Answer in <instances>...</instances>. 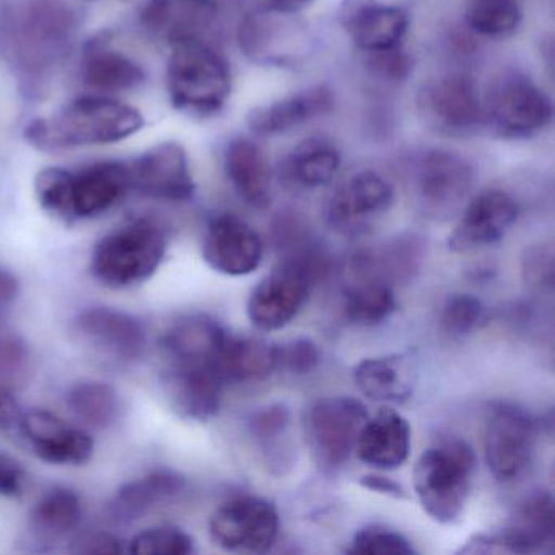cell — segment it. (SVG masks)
Instances as JSON below:
<instances>
[{"instance_id": "cell-37", "label": "cell", "mask_w": 555, "mask_h": 555, "mask_svg": "<svg viewBox=\"0 0 555 555\" xmlns=\"http://www.w3.org/2000/svg\"><path fill=\"white\" fill-rule=\"evenodd\" d=\"M518 0H470L466 22L470 30L482 37L503 38L521 24Z\"/></svg>"}, {"instance_id": "cell-22", "label": "cell", "mask_w": 555, "mask_h": 555, "mask_svg": "<svg viewBox=\"0 0 555 555\" xmlns=\"http://www.w3.org/2000/svg\"><path fill=\"white\" fill-rule=\"evenodd\" d=\"M223 386L225 379L217 366L168 363L164 373L165 395L171 408L190 421L207 422L219 414Z\"/></svg>"}, {"instance_id": "cell-4", "label": "cell", "mask_w": 555, "mask_h": 555, "mask_svg": "<svg viewBox=\"0 0 555 555\" xmlns=\"http://www.w3.org/2000/svg\"><path fill=\"white\" fill-rule=\"evenodd\" d=\"M167 253V236L149 220H135L96 243L92 253L93 278L109 288H126L149 281Z\"/></svg>"}, {"instance_id": "cell-20", "label": "cell", "mask_w": 555, "mask_h": 555, "mask_svg": "<svg viewBox=\"0 0 555 555\" xmlns=\"http://www.w3.org/2000/svg\"><path fill=\"white\" fill-rule=\"evenodd\" d=\"M18 427L35 454L47 463L83 464L92 457V437L83 428L73 427L47 409H34L22 414Z\"/></svg>"}, {"instance_id": "cell-51", "label": "cell", "mask_w": 555, "mask_h": 555, "mask_svg": "<svg viewBox=\"0 0 555 555\" xmlns=\"http://www.w3.org/2000/svg\"><path fill=\"white\" fill-rule=\"evenodd\" d=\"M21 285L14 272L0 266V307L12 304L17 298Z\"/></svg>"}, {"instance_id": "cell-25", "label": "cell", "mask_w": 555, "mask_h": 555, "mask_svg": "<svg viewBox=\"0 0 555 555\" xmlns=\"http://www.w3.org/2000/svg\"><path fill=\"white\" fill-rule=\"evenodd\" d=\"M147 79L144 66L131 54L108 43H92L80 61V80L99 95L118 96L134 92Z\"/></svg>"}, {"instance_id": "cell-19", "label": "cell", "mask_w": 555, "mask_h": 555, "mask_svg": "<svg viewBox=\"0 0 555 555\" xmlns=\"http://www.w3.org/2000/svg\"><path fill=\"white\" fill-rule=\"evenodd\" d=\"M339 21L356 47L370 54L399 48L409 28L402 9L379 0H344Z\"/></svg>"}, {"instance_id": "cell-45", "label": "cell", "mask_w": 555, "mask_h": 555, "mask_svg": "<svg viewBox=\"0 0 555 555\" xmlns=\"http://www.w3.org/2000/svg\"><path fill=\"white\" fill-rule=\"evenodd\" d=\"M320 362V347L307 337H298L284 347H279V366H284L294 375H308L317 370Z\"/></svg>"}, {"instance_id": "cell-32", "label": "cell", "mask_w": 555, "mask_h": 555, "mask_svg": "<svg viewBox=\"0 0 555 555\" xmlns=\"http://www.w3.org/2000/svg\"><path fill=\"white\" fill-rule=\"evenodd\" d=\"M184 486L186 482L180 474L155 470L122 486L109 503V513L116 521H134L160 503L180 495Z\"/></svg>"}, {"instance_id": "cell-15", "label": "cell", "mask_w": 555, "mask_h": 555, "mask_svg": "<svg viewBox=\"0 0 555 555\" xmlns=\"http://www.w3.org/2000/svg\"><path fill=\"white\" fill-rule=\"evenodd\" d=\"M264 246L253 227L223 214L210 220L204 235V261L223 275L243 278L261 266Z\"/></svg>"}, {"instance_id": "cell-10", "label": "cell", "mask_w": 555, "mask_h": 555, "mask_svg": "<svg viewBox=\"0 0 555 555\" xmlns=\"http://www.w3.org/2000/svg\"><path fill=\"white\" fill-rule=\"evenodd\" d=\"M535 424L521 409L500 404L490 412L483 434V453L493 476L503 482L518 479L532 461Z\"/></svg>"}, {"instance_id": "cell-3", "label": "cell", "mask_w": 555, "mask_h": 555, "mask_svg": "<svg viewBox=\"0 0 555 555\" xmlns=\"http://www.w3.org/2000/svg\"><path fill=\"white\" fill-rule=\"evenodd\" d=\"M476 454L463 440L444 441L422 453L414 467V490L430 518L451 525L469 499Z\"/></svg>"}, {"instance_id": "cell-27", "label": "cell", "mask_w": 555, "mask_h": 555, "mask_svg": "<svg viewBox=\"0 0 555 555\" xmlns=\"http://www.w3.org/2000/svg\"><path fill=\"white\" fill-rule=\"evenodd\" d=\"M411 425L401 414L382 409L363 425L353 453L376 469H398L411 453Z\"/></svg>"}, {"instance_id": "cell-44", "label": "cell", "mask_w": 555, "mask_h": 555, "mask_svg": "<svg viewBox=\"0 0 555 555\" xmlns=\"http://www.w3.org/2000/svg\"><path fill=\"white\" fill-rule=\"evenodd\" d=\"M522 279L529 287L552 291L554 285V249L551 245H535L522 256Z\"/></svg>"}, {"instance_id": "cell-40", "label": "cell", "mask_w": 555, "mask_h": 555, "mask_svg": "<svg viewBox=\"0 0 555 555\" xmlns=\"http://www.w3.org/2000/svg\"><path fill=\"white\" fill-rule=\"evenodd\" d=\"M31 353L21 337L0 336V388L17 392L30 378Z\"/></svg>"}, {"instance_id": "cell-18", "label": "cell", "mask_w": 555, "mask_h": 555, "mask_svg": "<svg viewBox=\"0 0 555 555\" xmlns=\"http://www.w3.org/2000/svg\"><path fill=\"white\" fill-rule=\"evenodd\" d=\"M518 219V206L505 191H483L474 197L448 236L453 253H469L500 242Z\"/></svg>"}, {"instance_id": "cell-35", "label": "cell", "mask_w": 555, "mask_h": 555, "mask_svg": "<svg viewBox=\"0 0 555 555\" xmlns=\"http://www.w3.org/2000/svg\"><path fill=\"white\" fill-rule=\"evenodd\" d=\"M82 519V502L74 490L56 487L41 496L31 512V526L47 539H60L73 532Z\"/></svg>"}, {"instance_id": "cell-38", "label": "cell", "mask_w": 555, "mask_h": 555, "mask_svg": "<svg viewBox=\"0 0 555 555\" xmlns=\"http://www.w3.org/2000/svg\"><path fill=\"white\" fill-rule=\"evenodd\" d=\"M35 194L44 212L64 222H74L73 170L47 167L35 178Z\"/></svg>"}, {"instance_id": "cell-42", "label": "cell", "mask_w": 555, "mask_h": 555, "mask_svg": "<svg viewBox=\"0 0 555 555\" xmlns=\"http://www.w3.org/2000/svg\"><path fill=\"white\" fill-rule=\"evenodd\" d=\"M483 305L470 294H454L444 301L441 327L450 336L461 337L473 333L483 318Z\"/></svg>"}, {"instance_id": "cell-2", "label": "cell", "mask_w": 555, "mask_h": 555, "mask_svg": "<svg viewBox=\"0 0 555 555\" xmlns=\"http://www.w3.org/2000/svg\"><path fill=\"white\" fill-rule=\"evenodd\" d=\"M165 83L175 108L209 118L225 108L232 74L227 61L206 41H183L170 48Z\"/></svg>"}, {"instance_id": "cell-41", "label": "cell", "mask_w": 555, "mask_h": 555, "mask_svg": "<svg viewBox=\"0 0 555 555\" xmlns=\"http://www.w3.org/2000/svg\"><path fill=\"white\" fill-rule=\"evenodd\" d=\"M347 552L366 555H412L415 554V548L401 532L383 526H369L357 532Z\"/></svg>"}, {"instance_id": "cell-47", "label": "cell", "mask_w": 555, "mask_h": 555, "mask_svg": "<svg viewBox=\"0 0 555 555\" xmlns=\"http://www.w3.org/2000/svg\"><path fill=\"white\" fill-rule=\"evenodd\" d=\"M372 56L373 70L383 79L402 80L411 73V60L408 54L399 51V48L372 54Z\"/></svg>"}, {"instance_id": "cell-7", "label": "cell", "mask_w": 555, "mask_h": 555, "mask_svg": "<svg viewBox=\"0 0 555 555\" xmlns=\"http://www.w3.org/2000/svg\"><path fill=\"white\" fill-rule=\"evenodd\" d=\"M294 14L272 8V11L246 15L238 28L243 53L262 66L287 67L300 63L310 51V35Z\"/></svg>"}, {"instance_id": "cell-31", "label": "cell", "mask_w": 555, "mask_h": 555, "mask_svg": "<svg viewBox=\"0 0 555 555\" xmlns=\"http://www.w3.org/2000/svg\"><path fill=\"white\" fill-rule=\"evenodd\" d=\"M339 151L326 139L311 138L298 144L282 164L287 186L313 191L333 183L340 168Z\"/></svg>"}, {"instance_id": "cell-9", "label": "cell", "mask_w": 555, "mask_h": 555, "mask_svg": "<svg viewBox=\"0 0 555 555\" xmlns=\"http://www.w3.org/2000/svg\"><path fill=\"white\" fill-rule=\"evenodd\" d=\"M483 119L506 138H529L551 122L552 103L528 77L506 74L493 83Z\"/></svg>"}, {"instance_id": "cell-13", "label": "cell", "mask_w": 555, "mask_h": 555, "mask_svg": "<svg viewBox=\"0 0 555 555\" xmlns=\"http://www.w3.org/2000/svg\"><path fill=\"white\" fill-rule=\"evenodd\" d=\"M555 538L554 499L551 493L535 492L525 500L508 528L495 535L479 534L467 542L463 552L505 551L532 554L544 551Z\"/></svg>"}, {"instance_id": "cell-24", "label": "cell", "mask_w": 555, "mask_h": 555, "mask_svg": "<svg viewBox=\"0 0 555 555\" xmlns=\"http://www.w3.org/2000/svg\"><path fill=\"white\" fill-rule=\"evenodd\" d=\"M131 191L128 162L102 160L73 170L74 219L102 216Z\"/></svg>"}, {"instance_id": "cell-43", "label": "cell", "mask_w": 555, "mask_h": 555, "mask_svg": "<svg viewBox=\"0 0 555 555\" xmlns=\"http://www.w3.org/2000/svg\"><path fill=\"white\" fill-rule=\"evenodd\" d=\"M291 425V411L284 404H271L259 409L251 421L249 431L253 438L264 447L266 453H271L278 447L279 438L285 437Z\"/></svg>"}, {"instance_id": "cell-34", "label": "cell", "mask_w": 555, "mask_h": 555, "mask_svg": "<svg viewBox=\"0 0 555 555\" xmlns=\"http://www.w3.org/2000/svg\"><path fill=\"white\" fill-rule=\"evenodd\" d=\"M396 308L392 285L375 275L353 274L352 284L344 292V313L357 326H378L392 317Z\"/></svg>"}, {"instance_id": "cell-49", "label": "cell", "mask_w": 555, "mask_h": 555, "mask_svg": "<svg viewBox=\"0 0 555 555\" xmlns=\"http://www.w3.org/2000/svg\"><path fill=\"white\" fill-rule=\"evenodd\" d=\"M22 411L15 392L0 388V434L12 430L21 424Z\"/></svg>"}, {"instance_id": "cell-29", "label": "cell", "mask_w": 555, "mask_h": 555, "mask_svg": "<svg viewBox=\"0 0 555 555\" xmlns=\"http://www.w3.org/2000/svg\"><path fill=\"white\" fill-rule=\"evenodd\" d=\"M225 173L233 190L248 206L266 209L271 204L272 170L264 152L248 139L230 142Z\"/></svg>"}, {"instance_id": "cell-21", "label": "cell", "mask_w": 555, "mask_h": 555, "mask_svg": "<svg viewBox=\"0 0 555 555\" xmlns=\"http://www.w3.org/2000/svg\"><path fill=\"white\" fill-rule=\"evenodd\" d=\"M76 333L96 352L121 362L141 359L147 344L141 321L113 308L82 311L76 320Z\"/></svg>"}, {"instance_id": "cell-8", "label": "cell", "mask_w": 555, "mask_h": 555, "mask_svg": "<svg viewBox=\"0 0 555 555\" xmlns=\"http://www.w3.org/2000/svg\"><path fill=\"white\" fill-rule=\"evenodd\" d=\"M369 421V411L353 398H326L307 412L308 443L314 457L326 469H339L356 451L360 430Z\"/></svg>"}, {"instance_id": "cell-48", "label": "cell", "mask_w": 555, "mask_h": 555, "mask_svg": "<svg viewBox=\"0 0 555 555\" xmlns=\"http://www.w3.org/2000/svg\"><path fill=\"white\" fill-rule=\"evenodd\" d=\"M27 474L14 457L0 454V496L18 499L25 492Z\"/></svg>"}, {"instance_id": "cell-52", "label": "cell", "mask_w": 555, "mask_h": 555, "mask_svg": "<svg viewBox=\"0 0 555 555\" xmlns=\"http://www.w3.org/2000/svg\"><path fill=\"white\" fill-rule=\"evenodd\" d=\"M272 2H274V8L297 12L304 5L310 4L311 0H272Z\"/></svg>"}, {"instance_id": "cell-36", "label": "cell", "mask_w": 555, "mask_h": 555, "mask_svg": "<svg viewBox=\"0 0 555 555\" xmlns=\"http://www.w3.org/2000/svg\"><path fill=\"white\" fill-rule=\"evenodd\" d=\"M67 408L82 424L105 428L118 417L119 398L112 386L89 379L77 383L69 389Z\"/></svg>"}, {"instance_id": "cell-46", "label": "cell", "mask_w": 555, "mask_h": 555, "mask_svg": "<svg viewBox=\"0 0 555 555\" xmlns=\"http://www.w3.org/2000/svg\"><path fill=\"white\" fill-rule=\"evenodd\" d=\"M125 551L118 535L108 531L83 532L77 535L69 552L83 555H116Z\"/></svg>"}, {"instance_id": "cell-23", "label": "cell", "mask_w": 555, "mask_h": 555, "mask_svg": "<svg viewBox=\"0 0 555 555\" xmlns=\"http://www.w3.org/2000/svg\"><path fill=\"white\" fill-rule=\"evenodd\" d=\"M473 184V167L454 152L435 149L418 162V196L431 212H448L460 206L469 196Z\"/></svg>"}, {"instance_id": "cell-17", "label": "cell", "mask_w": 555, "mask_h": 555, "mask_svg": "<svg viewBox=\"0 0 555 555\" xmlns=\"http://www.w3.org/2000/svg\"><path fill=\"white\" fill-rule=\"evenodd\" d=\"M219 17L216 0H147L139 14L142 30L168 48L204 40Z\"/></svg>"}, {"instance_id": "cell-12", "label": "cell", "mask_w": 555, "mask_h": 555, "mask_svg": "<svg viewBox=\"0 0 555 555\" xmlns=\"http://www.w3.org/2000/svg\"><path fill=\"white\" fill-rule=\"evenodd\" d=\"M418 109L430 128L447 134H467L483 121V105L473 80L447 76L422 89Z\"/></svg>"}, {"instance_id": "cell-33", "label": "cell", "mask_w": 555, "mask_h": 555, "mask_svg": "<svg viewBox=\"0 0 555 555\" xmlns=\"http://www.w3.org/2000/svg\"><path fill=\"white\" fill-rule=\"evenodd\" d=\"M279 366V347L259 337L227 336L219 357L225 383L261 382Z\"/></svg>"}, {"instance_id": "cell-16", "label": "cell", "mask_w": 555, "mask_h": 555, "mask_svg": "<svg viewBox=\"0 0 555 555\" xmlns=\"http://www.w3.org/2000/svg\"><path fill=\"white\" fill-rule=\"evenodd\" d=\"M395 190L375 171H359L344 181L327 204V222L339 232H360L388 212Z\"/></svg>"}, {"instance_id": "cell-1", "label": "cell", "mask_w": 555, "mask_h": 555, "mask_svg": "<svg viewBox=\"0 0 555 555\" xmlns=\"http://www.w3.org/2000/svg\"><path fill=\"white\" fill-rule=\"evenodd\" d=\"M145 128L141 109L118 96H77L53 115L35 119L25 138L41 151H76L121 144Z\"/></svg>"}, {"instance_id": "cell-5", "label": "cell", "mask_w": 555, "mask_h": 555, "mask_svg": "<svg viewBox=\"0 0 555 555\" xmlns=\"http://www.w3.org/2000/svg\"><path fill=\"white\" fill-rule=\"evenodd\" d=\"M320 271L313 253L285 258L249 295L246 311L253 326L272 333L291 324L307 304Z\"/></svg>"}, {"instance_id": "cell-30", "label": "cell", "mask_w": 555, "mask_h": 555, "mask_svg": "<svg viewBox=\"0 0 555 555\" xmlns=\"http://www.w3.org/2000/svg\"><path fill=\"white\" fill-rule=\"evenodd\" d=\"M353 379L360 391L373 401L404 402L415 388V366L412 357L396 353L363 359L353 369Z\"/></svg>"}, {"instance_id": "cell-11", "label": "cell", "mask_w": 555, "mask_h": 555, "mask_svg": "<svg viewBox=\"0 0 555 555\" xmlns=\"http://www.w3.org/2000/svg\"><path fill=\"white\" fill-rule=\"evenodd\" d=\"M128 165L131 190L142 196L184 203L196 193L190 158L180 142H157Z\"/></svg>"}, {"instance_id": "cell-26", "label": "cell", "mask_w": 555, "mask_h": 555, "mask_svg": "<svg viewBox=\"0 0 555 555\" xmlns=\"http://www.w3.org/2000/svg\"><path fill=\"white\" fill-rule=\"evenodd\" d=\"M333 108V90L314 86L253 109L248 115V128L259 138H274L318 116L327 115Z\"/></svg>"}, {"instance_id": "cell-39", "label": "cell", "mask_w": 555, "mask_h": 555, "mask_svg": "<svg viewBox=\"0 0 555 555\" xmlns=\"http://www.w3.org/2000/svg\"><path fill=\"white\" fill-rule=\"evenodd\" d=\"M128 551L135 555H188L194 551V541L177 526H157L135 534Z\"/></svg>"}, {"instance_id": "cell-50", "label": "cell", "mask_w": 555, "mask_h": 555, "mask_svg": "<svg viewBox=\"0 0 555 555\" xmlns=\"http://www.w3.org/2000/svg\"><path fill=\"white\" fill-rule=\"evenodd\" d=\"M360 486L372 490V492L392 496V499H408V493L402 489V486H399L396 480L389 479V477L379 476V474H369V476H363L362 479H360Z\"/></svg>"}, {"instance_id": "cell-28", "label": "cell", "mask_w": 555, "mask_h": 555, "mask_svg": "<svg viewBox=\"0 0 555 555\" xmlns=\"http://www.w3.org/2000/svg\"><path fill=\"white\" fill-rule=\"evenodd\" d=\"M227 331L206 314H193L177 321L164 336L168 363L175 365L217 366Z\"/></svg>"}, {"instance_id": "cell-14", "label": "cell", "mask_w": 555, "mask_h": 555, "mask_svg": "<svg viewBox=\"0 0 555 555\" xmlns=\"http://www.w3.org/2000/svg\"><path fill=\"white\" fill-rule=\"evenodd\" d=\"M73 9L60 0H31L18 24L22 56L35 66L56 60L76 34Z\"/></svg>"}, {"instance_id": "cell-6", "label": "cell", "mask_w": 555, "mask_h": 555, "mask_svg": "<svg viewBox=\"0 0 555 555\" xmlns=\"http://www.w3.org/2000/svg\"><path fill=\"white\" fill-rule=\"evenodd\" d=\"M281 519L269 500L238 495L223 502L210 516L214 544L223 551L262 554L278 541Z\"/></svg>"}]
</instances>
